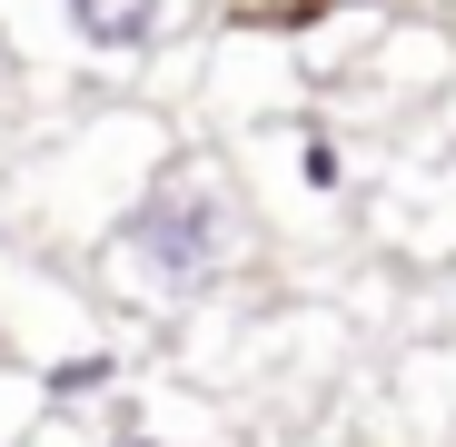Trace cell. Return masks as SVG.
Instances as JSON below:
<instances>
[{
	"label": "cell",
	"instance_id": "1",
	"mask_svg": "<svg viewBox=\"0 0 456 447\" xmlns=\"http://www.w3.org/2000/svg\"><path fill=\"white\" fill-rule=\"evenodd\" d=\"M228 249H239V199L208 160H169L149 179L119 219H110V259L139 298H159V309H189V298L218 288Z\"/></svg>",
	"mask_w": 456,
	"mask_h": 447
},
{
	"label": "cell",
	"instance_id": "2",
	"mask_svg": "<svg viewBox=\"0 0 456 447\" xmlns=\"http://www.w3.org/2000/svg\"><path fill=\"white\" fill-rule=\"evenodd\" d=\"M60 21H69V40L100 50V60H139L149 40H159L169 0H60Z\"/></svg>",
	"mask_w": 456,
	"mask_h": 447
},
{
	"label": "cell",
	"instance_id": "4",
	"mask_svg": "<svg viewBox=\"0 0 456 447\" xmlns=\"http://www.w3.org/2000/svg\"><path fill=\"white\" fill-rule=\"evenodd\" d=\"M297 170H308V189H338V179H347V160H338V139H328V129L297 139Z\"/></svg>",
	"mask_w": 456,
	"mask_h": 447
},
{
	"label": "cell",
	"instance_id": "3",
	"mask_svg": "<svg viewBox=\"0 0 456 447\" xmlns=\"http://www.w3.org/2000/svg\"><path fill=\"white\" fill-rule=\"evenodd\" d=\"M90 388H119V348H80V358H50V368H40V398H50V408L90 398Z\"/></svg>",
	"mask_w": 456,
	"mask_h": 447
},
{
	"label": "cell",
	"instance_id": "5",
	"mask_svg": "<svg viewBox=\"0 0 456 447\" xmlns=\"http://www.w3.org/2000/svg\"><path fill=\"white\" fill-rule=\"evenodd\" d=\"M90 447H159V437H149V427H139V418H129V408H119V418H110V427H100V437H90Z\"/></svg>",
	"mask_w": 456,
	"mask_h": 447
}]
</instances>
